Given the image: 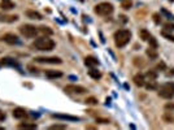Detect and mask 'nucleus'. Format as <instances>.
<instances>
[{"label": "nucleus", "instance_id": "f257e3e1", "mask_svg": "<svg viewBox=\"0 0 174 130\" xmlns=\"http://www.w3.org/2000/svg\"><path fill=\"white\" fill-rule=\"evenodd\" d=\"M113 39H114V44L117 46L118 48H122L127 44L131 39V31L127 29H121L117 30L113 35Z\"/></svg>", "mask_w": 174, "mask_h": 130}, {"label": "nucleus", "instance_id": "f03ea898", "mask_svg": "<svg viewBox=\"0 0 174 130\" xmlns=\"http://www.w3.org/2000/svg\"><path fill=\"white\" fill-rule=\"evenodd\" d=\"M32 46L38 51H52L55 48V46H56V43L50 36L46 35V36H40V38L35 39V42H34Z\"/></svg>", "mask_w": 174, "mask_h": 130}, {"label": "nucleus", "instance_id": "7ed1b4c3", "mask_svg": "<svg viewBox=\"0 0 174 130\" xmlns=\"http://www.w3.org/2000/svg\"><path fill=\"white\" fill-rule=\"evenodd\" d=\"M159 95L162 99H171L174 96V82H166L159 87Z\"/></svg>", "mask_w": 174, "mask_h": 130}, {"label": "nucleus", "instance_id": "20e7f679", "mask_svg": "<svg viewBox=\"0 0 174 130\" xmlns=\"http://www.w3.org/2000/svg\"><path fill=\"white\" fill-rule=\"evenodd\" d=\"M95 13L99 16H110L113 13V11H114V8H113V5L110 3H99L97 5H95Z\"/></svg>", "mask_w": 174, "mask_h": 130}, {"label": "nucleus", "instance_id": "39448f33", "mask_svg": "<svg viewBox=\"0 0 174 130\" xmlns=\"http://www.w3.org/2000/svg\"><path fill=\"white\" fill-rule=\"evenodd\" d=\"M20 32L26 38H35L38 35V27L30 24H25L20 27Z\"/></svg>", "mask_w": 174, "mask_h": 130}, {"label": "nucleus", "instance_id": "423d86ee", "mask_svg": "<svg viewBox=\"0 0 174 130\" xmlns=\"http://www.w3.org/2000/svg\"><path fill=\"white\" fill-rule=\"evenodd\" d=\"M64 91L68 92V94H85L87 90L83 87V86H78V85H68L64 87Z\"/></svg>", "mask_w": 174, "mask_h": 130}, {"label": "nucleus", "instance_id": "0eeeda50", "mask_svg": "<svg viewBox=\"0 0 174 130\" xmlns=\"http://www.w3.org/2000/svg\"><path fill=\"white\" fill-rule=\"evenodd\" d=\"M35 61L36 62H44V64H61L62 60L60 57L56 56H51V57H35Z\"/></svg>", "mask_w": 174, "mask_h": 130}, {"label": "nucleus", "instance_id": "6e6552de", "mask_svg": "<svg viewBox=\"0 0 174 130\" xmlns=\"http://www.w3.org/2000/svg\"><path fill=\"white\" fill-rule=\"evenodd\" d=\"M3 40L5 42V43H8V44H20V38H18L16 34H13V32H8V34H4L3 36Z\"/></svg>", "mask_w": 174, "mask_h": 130}, {"label": "nucleus", "instance_id": "1a4fd4ad", "mask_svg": "<svg viewBox=\"0 0 174 130\" xmlns=\"http://www.w3.org/2000/svg\"><path fill=\"white\" fill-rule=\"evenodd\" d=\"M53 118H57V120H62V121H79L81 118L77 116H71V115H62V113H53L52 115Z\"/></svg>", "mask_w": 174, "mask_h": 130}, {"label": "nucleus", "instance_id": "9d476101", "mask_svg": "<svg viewBox=\"0 0 174 130\" xmlns=\"http://www.w3.org/2000/svg\"><path fill=\"white\" fill-rule=\"evenodd\" d=\"M18 20L17 15H5V13L0 12V22H7V24H11V22H15Z\"/></svg>", "mask_w": 174, "mask_h": 130}, {"label": "nucleus", "instance_id": "9b49d317", "mask_svg": "<svg viewBox=\"0 0 174 130\" xmlns=\"http://www.w3.org/2000/svg\"><path fill=\"white\" fill-rule=\"evenodd\" d=\"M85 65L89 66V68H95V66L99 65V61H97V59L94 56H86L85 57Z\"/></svg>", "mask_w": 174, "mask_h": 130}, {"label": "nucleus", "instance_id": "f8f14e48", "mask_svg": "<svg viewBox=\"0 0 174 130\" xmlns=\"http://www.w3.org/2000/svg\"><path fill=\"white\" fill-rule=\"evenodd\" d=\"M12 115H13V117H15V118H17V120H21V118L26 117L27 113H26V111H25L24 108L18 107V108H15V109H13Z\"/></svg>", "mask_w": 174, "mask_h": 130}, {"label": "nucleus", "instance_id": "ddd939ff", "mask_svg": "<svg viewBox=\"0 0 174 130\" xmlns=\"http://www.w3.org/2000/svg\"><path fill=\"white\" fill-rule=\"evenodd\" d=\"M46 77L50 78V80H56V78L62 77V72H60V70H52V69H50V70L46 72Z\"/></svg>", "mask_w": 174, "mask_h": 130}, {"label": "nucleus", "instance_id": "4468645a", "mask_svg": "<svg viewBox=\"0 0 174 130\" xmlns=\"http://www.w3.org/2000/svg\"><path fill=\"white\" fill-rule=\"evenodd\" d=\"M134 83H135L136 86H139V87H142V86L146 85V77L144 74H135L134 76Z\"/></svg>", "mask_w": 174, "mask_h": 130}, {"label": "nucleus", "instance_id": "2eb2a0df", "mask_svg": "<svg viewBox=\"0 0 174 130\" xmlns=\"http://www.w3.org/2000/svg\"><path fill=\"white\" fill-rule=\"evenodd\" d=\"M146 53H147V56L150 57V60H156L157 57H159V52H157V50L155 47H151V46L147 48Z\"/></svg>", "mask_w": 174, "mask_h": 130}, {"label": "nucleus", "instance_id": "dca6fc26", "mask_svg": "<svg viewBox=\"0 0 174 130\" xmlns=\"http://www.w3.org/2000/svg\"><path fill=\"white\" fill-rule=\"evenodd\" d=\"M25 15H26V17L31 18V20H42V15L39 12H36V11H31V9H29V11L25 12Z\"/></svg>", "mask_w": 174, "mask_h": 130}, {"label": "nucleus", "instance_id": "f3484780", "mask_svg": "<svg viewBox=\"0 0 174 130\" xmlns=\"http://www.w3.org/2000/svg\"><path fill=\"white\" fill-rule=\"evenodd\" d=\"M15 4L11 1V0H3L1 3H0V8L3 9V11H11V9L15 8Z\"/></svg>", "mask_w": 174, "mask_h": 130}, {"label": "nucleus", "instance_id": "a211bd4d", "mask_svg": "<svg viewBox=\"0 0 174 130\" xmlns=\"http://www.w3.org/2000/svg\"><path fill=\"white\" fill-rule=\"evenodd\" d=\"M89 76L92 78V80H100L101 78V73L97 69H95V68H90V70H89Z\"/></svg>", "mask_w": 174, "mask_h": 130}, {"label": "nucleus", "instance_id": "6ab92c4d", "mask_svg": "<svg viewBox=\"0 0 174 130\" xmlns=\"http://www.w3.org/2000/svg\"><path fill=\"white\" fill-rule=\"evenodd\" d=\"M139 36H140V39H142V40L148 42V40H150V38H151L152 35L150 34V31H148V30L142 29V30H139Z\"/></svg>", "mask_w": 174, "mask_h": 130}, {"label": "nucleus", "instance_id": "aec40b11", "mask_svg": "<svg viewBox=\"0 0 174 130\" xmlns=\"http://www.w3.org/2000/svg\"><path fill=\"white\" fill-rule=\"evenodd\" d=\"M146 81H156L157 80V72L156 70H148L144 74Z\"/></svg>", "mask_w": 174, "mask_h": 130}, {"label": "nucleus", "instance_id": "412c9836", "mask_svg": "<svg viewBox=\"0 0 174 130\" xmlns=\"http://www.w3.org/2000/svg\"><path fill=\"white\" fill-rule=\"evenodd\" d=\"M146 89L150 90V91H155V90L159 89V86H157V82L156 81H148V82H146Z\"/></svg>", "mask_w": 174, "mask_h": 130}, {"label": "nucleus", "instance_id": "4be33fe9", "mask_svg": "<svg viewBox=\"0 0 174 130\" xmlns=\"http://www.w3.org/2000/svg\"><path fill=\"white\" fill-rule=\"evenodd\" d=\"M20 129H36V124H29V122H24V124H20L18 125Z\"/></svg>", "mask_w": 174, "mask_h": 130}, {"label": "nucleus", "instance_id": "5701e85b", "mask_svg": "<svg viewBox=\"0 0 174 130\" xmlns=\"http://www.w3.org/2000/svg\"><path fill=\"white\" fill-rule=\"evenodd\" d=\"M133 7V1L131 0H124L121 3V8H124L125 11H127V9H130Z\"/></svg>", "mask_w": 174, "mask_h": 130}, {"label": "nucleus", "instance_id": "b1692460", "mask_svg": "<svg viewBox=\"0 0 174 130\" xmlns=\"http://www.w3.org/2000/svg\"><path fill=\"white\" fill-rule=\"evenodd\" d=\"M50 129L51 130H64V129H66V125L65 124H55V125H51Z\"/></svg>", "mask_w": 174, "mask_h": 130}, {"label": "nucleus", "instance_id": "393cba45", "mask_svg": "<svg viewBox=\"0 0 174 130\" xmlns=\"http://www.w3.org/2000/svg\"><path fill=\"white\" fill-rule=\"evenodd\" d=\"M40 32H43V34H46V35H52L53 34V30H51L48 26H42L40 27Z\"/></svg>", "mask_w": 174, "mask_h": 130}, {"label": "nucleus", "instance_id": "a878e982", "mask_svg": "<svg viewBox=\"0 0 174 130\" xmlns=\"http://www.w3.org/2000/svg\"><path fill=\"white\" fill-rule=\"evenodd\" d=\"M85 101H86L87 104H91V105H95V104H97V99H96V98H94V96L87 98V99H86Z\"/></svg>", "mask_w": 174, "mask_h": 130}, {"label": "nucleus", "instance_id": "bb28decb", "mask_svg": "<svg viewBox=\"0 0 174 130\" xmlns=\"http://www.w3.org/2000/svg\"><path fill=\"white\" fill-rule=\"evenodd\" d=\"M164 29L168 30V31H173V30H174V24L166 22V24H164Z\"/></svg>", "mask_w": 174, "mask_h": 130}, {"label": "nucleus", "instance_id": "cd10ccee", "mask_svg": "<svg viewBox=\"0 0 174 130\" xmlns=\"http://www.w3.org/2000/svg\"><path fill=\"white\" fill-rule=\"evenodd\" d=\"M156 70H166V65H165V62L160 61L159 64H157V66H156Z\"/></svg>", "mask_w": 174, "mask_h": 130}, {"label": "nucleus", "instance_id": "c85d7f7f", "mask_svg": "<svg viewBox=\"0 0 174 130\" xmlns=\"http://www.w3.org/2000/svg\"><path fill=\"white\" fill-rule=\"evenodd\" d=\"M148 42H150V46H151V47H155V48H157V46H159V44H157V40L153 38V36H151V38H150V40H148Z\"/></svg>", "mask_w": 174, "mask_h": 130}, {"label": "nucleus", "instance_id": "c756f323", "mask_svg": "<svg viewBox=\"0 0 174 130\" xmlns=\"http://www.w3.org/2000/svg\"><path fill=\"white\" fill-rule=\"evenodd\" d=\"M97 124H109V120L108 118H96Z\"/></svg>", "mask_w": 174, "mask_h": 130}, {"label": "nucleus", "instance_id": "7c9ffc66", "mask_svg": "<svg viewBox=\"0 0 174 130\" xmlns=\"http://www.w3.org/2000/svg\"><path fill=\"white\" fill-rule=\"evenodd\" d=\"M162 36H165L166 39H169V40L174 42V36H173V35H170V34H168L166 31H162Z\"/></svg>", "mask_w": 174, "mask_h": 130}, {"label": "nucleus", "instance_id": "2f4dec72", "mask_svg": "<svg viewBox=\"0 0 174 130\" xmlns=\"http://www.w3.org/2000/svg\"><path fill=\"white\" fill-rule=\"evenodd\" d=\"M165 109L166 111H173L174 112V104L173 103H166L165 104Z\"/></svg>", "mask_w": 174, "mask_h": 130}, {"label": "nucleus", "instance_id": "473e14b6", "mask_svg": "<svg viewBox=\"0 0 174 130\" xmlns=\"http://www.w3.org/2000/svg\"><path fill=\"white\" fill-rule=\"evenodd\" d=\"M153 21L156 22V24H160V21H161V17H160V15L155 13V15H153Z\"/></svg>", "mask_w": 174, "mask_h": 130}, {"label": "nucleus", "instance_id": "72a5a7b5", "mask_svg": "<svg viewBox=\"0 0 174 130\" xmlns=\"http://www.w3.org/2000/svg\"><path fill=\"white\" fill-rule=\"evenodd\" d=\"M174 76V69H169V72H166V77H173Z\"/></svg>", "mask_w": 174, "mask_h": 130}, {"label": "nucleus", "instance_id": "f704fd0d", "mask_svg": "<svg viewBox=\"0 0 174 130\" xmlns=\"http://www.w3.org/2000/svg\"><path fill=\"white\" fill-rule=\"evenodd\" d=\"M4 120H5V113L0 112V121H4Z\"/></svg>", "mask_w": 174, "mask_h": 130}, {"label": "nucleus", "instance_id": "c9c22d12", "mask_svg": "<svg viewBox=\"0 0 174 130\" xmlns=\"http://www.w3.org/2000/svg\"><path fill=\"white\" fill-rule=\"evenodd\" d=\"M1 66H3V61H0V68H1Z\"/></svg>", "mask_w": 174, "mask_h": 130}, {"label": "nucleus", "instance_id": "e433bc0d", "mask_svg": "<svg viewBox=\"0 0 174 130\" xmlns=\"http://www.w3.org/2000/svg\"><path fill=\"white\" fill-rule=\"evenodd\" d=\"M170 1H174V0H170Z\"/></svg>", "mask_w": 174, "mask_h": 130}, {"label": "nucleus", "instance_id": "4c0bfd02", "mask_svg": "<svg viewBox=\"0 0 174 130\" xmlns=\"http://www.w3.org/2000/svg\"><path fill=\"white\" fill-rule=\"evenodd\" d=\"M81 1H83V0H81Z\"/></svg>", "mask_w": 174, "mask_h": 130}]
</instances>
